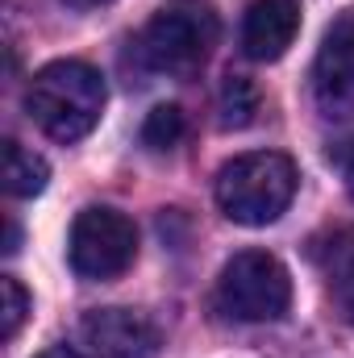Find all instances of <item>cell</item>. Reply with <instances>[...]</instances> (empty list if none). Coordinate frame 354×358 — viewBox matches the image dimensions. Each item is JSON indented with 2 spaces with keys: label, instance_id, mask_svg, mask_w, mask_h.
Listing matches in <instances>:
<instances>
[{
  "label": "cell",
  "instance_id": "obj_1",
  "mask_svg": "<svg viewBox=\"0 0 354 358\" xmlns=\"http://www.w3.org/2000/svg\"><path fill=\"white\" fill-rule=\"evenodd\" d=\"M104 100H108V92H104L100 71L80 59H59V63L42 67L25 92V108H29L34 125L63 146L88 138L96 129Z\"/></svg>",
  "mask_w": 354,
  "mask_h": 358
},
{
  "label": "cell",
  "instance_id": "obj_2",
  "mask_svg": "<svg viewBox=\"0 0 354 358\" xmlns=\"http://www.w3.org/2000/svg\"><path fill=\"white\" fill-rule=\"evenodd\" d=\"M296 163L279 150H255L238 155L217 171V204L234 225H271L288 213L296 196Z\"/></svg>",
  "mask_w": 354,
  "mask_h": 358
},
{
  "label": "cell",
  "instance_id": "obj_3",
  "mask_svg": "<svg viewBox=\"0 0 354 358\" xmlns=\"http://www.w3.org/2000/svg\"><path fill=\"white\" fill-rule=\"evenodd\" d=\"M217 38H221V25L208 4L176 0L146 21V29L138 38V59L163 76H192L204 67Z\"/></svg>",
  "mask_w": 354,
  "mask_h": 358
},
{
  "label": "cell",
  "instance_id": "obj_4",
  "mask_svg": "<svg viewBox=\"0 0 354 358\" xmlns=\"http://www.w3.org/2000/svg\"><path fill=\"white\" fill-rule=\"evenodd\" d=\"M288 304H292V275L275 255L242 250L221 267L217 308L225 317L263 325V321H279L288 313Z\"/></svg>",
  "mask_w": 354,
  "mask_h": 358
},
{
  "label": "cell",
  "instance_id": "obj_5",
  "mask_svg": "<svg viewBox=\"0 0 354 358\" xmlns=\"http://www.w3.org/2000/svg\"><path fill=\"white\" fill-rule=\"evenodd\" d=\"M67 255L80 279H96V283L117 279L138 259V229L117 208H84L71 225Z\"/></svg>",
  "mask_w": 354,
  "mask_h": 358
},
{
  "label": "cell",
  "instance_id": "obj_6",
  "mask_svg": "<svg viewBox=\"0 0 354 358\" xmlns=\"http://www.w3.org/2000/svg\"><path fill=\"white\" fill-rule=\"evenodd\" d=\"M313 100L330 121L354 117V13L338 17L313 59Z\"/></svg>",
  "mask_w": 354,
  "mask_h": 358
},
{
  "label": "cell",
  "instance_id": "obj_7",
  "mask_svg": "<svg viewBox=\"0 0 354 358\" xmlns=\"http://www.w3.org/2000/svg\"><path fill=\"white\" fill-rule=\"evenodd\" d=\"M84 342L96 358H159L163 350L159 325L134 308H92L84 317Z\"/></svg>",
  "mask_w": 354,
  "mask_h": 358
},
{
  "label": "cell",
  "instance_id": "obj_8",
  "mask_svg": "<svg viewBox=\"0 0 354 358\" xmlns=\"http://www.w3.org/2000/svg\"><path fill=\"white\" fill-rule=\"evenodd\" d=\"M300 34V4L296 0H255L242 21V50L255 63H275Z\"/></svg>",
  "mask_w": 354,
  "mask_h": 358
},
{
  "label": "cell",
  "instance_id": "obj_9",
  "mask_svg": "<svg viewBox=\"0 0 354 358\" xmlns=\"http://www.w3.org/2000/svg\"><path fill=\"white\" fill-rule=\"evenodd\" d=\"M50 179V167L42 155L25 150L21 142H4V187L8 196H38Z\"/></svg>",
  "mask_w": 354,
  "mask_h": 358
},
{
  "label": "cell",
  "instance_id": "obj_10",
  "mask_svg": "<svg viewBox=\"0 0 354 358\" xmlns=\"http://www.w3.org/2000/svg\"><path fill=\"white\" fill-rule=\"evenodd\" d=\"M259 104H263V96L255 88V80L229 76L221 84V96H217V113H221L217 121H221V129H246L259 117Z\"/></svg>",
  "mask_w": 354,
  "mask_h": 358
},
{
  "label": "cell",
  "instance_id": "obj_11",
  "mask_svg": "<svg viewBox=\"0 0 354 358\" xmlns=\"http://www.w3.org/2000/svg\"><path fill=\"white\" fill-rule=\"evenodd\" d=\"M179 138H183V113H179L176 104L150 108V117L142 125V142L150 150H171V146H179Z\"/></svg>",
  "mask_w": 354,
  "mask_h": 358
},
{
  "label": "cell",
  "instance_id": "obj_12",
  "mask_svg": "<svg viewBox=\"0 0 354 358\" xmlns=\"http://www.w3.org/2000/svg\"><path fill=\"white\" fill-rule=\"evenodd\" d=\"M25 313H29L25 287H21L13 275H4V279H0V338H4V342L17 338V329L25 325Z\"/></svg>",
  "mask_w": 354,
  "mask_h": 358
},
{
  "label": "cell",
  "instance_id": "obj_13",
  "mask_svg": "<svg viewBox=\"0 0 354 358\" xmlns=\"http://www.w3.org/2000/svg\"><path fill=\"white\" fill-rule=\"evenodd\" d=\"M338 163H342V176H346V192H351V200H354V142L338 155Z\"/></svg>",
  "mask_w": 354,
  "mask_h": 358
},
{
  "label": "cell",
  "instance_id": "obj_14",
  "mask_svg": "<svg viewBox=\"0 0 354 358\" xmlns=\"http://www.w3.org/2000/svg\"><path fill=\"white\" fill-rule=\"evenodd\" d=\"M338 300L346 304V313L354 317V279H346V283H338Z\"/></svg>",
  "mask_w": 354,
  "mask_h": 358
},
{
  "label": "cell",
  "instance_id": "obj_15",
  "mask_svg": "<svg viewBox=\"0 0 354 358\" xmlns=\"http://www.w3.org/2000/svg\"><path fill=\"white\" fill-rule=\"evenodd\" d=\"M38 358H84L80 350H71V346H50V350H42Z\"/></svg>",
  "mask_w": 354,
  "mask_h": 358
},
{
  "label": "cell",
  "instance_id": "obj_16",
  "mask_svg": "<svg viewBox=\"0 0 354 358\" xmlns=\"http://www.w3.org/2000/svg\"><path fill=\"white\" fill-rule=\"evenodd\" d=\"M63 4H71V8H100V4H108V0H63Z\"/></svg>",
  "mask_w": 354,
  "mask_h": 358
}]
</instances>
